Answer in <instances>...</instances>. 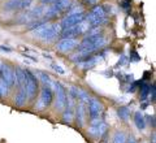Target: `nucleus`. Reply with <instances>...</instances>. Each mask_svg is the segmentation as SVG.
I'll list each match as a JSON object with an SVG mask.
<instances>
[{
    "instance_id": "f257e3e1",
    "label": "nucleus",
    "mask_w": 156,
    "mask_h": 143,
    "mask_svg": "<svg viewBox=\"0 0 156 143\" xmlns=\"http://www.w3.org/2000/svg\"><path fill=\"white\" fill-rule=\"evenodd\" d=\"M62 31V27L60 23H44V25L37 27L31 31L33 38H38L42 42H51L57 35H60Z\"/></svg>"
},
{
    "instance_id": "f03ea898",
    "label": "nucleus",
    "mask_w": 156,
    "mask_h": 143,
    "mask_svg": "<svg viewBox=\"0 0 156 143\" xmlns=\"http://www.w3.org/2000/svg\"><path fill=\"white\" fill-rule=\"evenodd\" d=\"M86 21L90 23V26H101L107 22V11L105 5H99L96 4L91 8V11L86 14Z\"/></svg>"
},
{
    "instance_id": "7ed1b4c3",
    "label": "nucleus",
    "mask_w": 156,
    "mask_h": 143,
    "mask_svg": "<svg viewBox=\"0 0 156 143\" xmlns=\"http://www.w3.org/2000/svg\"><path fill=\"white\" fill-rule=\"evenodd\" d=\"M25 88L27 92V99H35L39 91V78L29 69H25Z\"/></svg>"
},
{
    "instance_id": "20e7f679",
    "label": "nucleus",
    "mask_w": 156,
    "mask_h": 143,
    "mask_svg": "<svg viewBox=\"0 0 156 143\" xmlns=\"http://www.w3.org/2000/svg\"><path fill=\"white\" fill-rule=\"evenodd\" d=\"M52 87H53V92H55V96H56V104H55L56 109L64 111L68 104V91L65 86L61 82L55 81V82H52Z\"/></svg>"
},
{
    "instance_id": "39448f33",
    "label": "nucleus",
    "mask_w": 156,
    "mask_h": 143,
    "mask_svg": "<svg viewBox=\"0 0 156 143\" xmlns=\"http://www.w3.org/2000/svg\"><path fill=\"white\" fill-rule=\"evenodd\" d=\"M53 98H55V92L53 88L50 85H42L41 94H39V100L37 103V108L39 111H43L50 107L53 103Z\"/></svg>"
},
{
    "instance_id": "423d86ee",
    "label": "nucleus",
    "mask_w": 156,
    "mask_h": 143,
    "mask_svg": "<svg viewBox=\"0 0 156 143\" xmlns=\"http://www.w3.org/2000/svg\"><path fill=\"white\" fill-rule=\"evenodd\" d=\"M33 0H7L4 3V11L7 12H25L31 8Z\"/></svg>"
},
{
    "instance_id": "0eeeda50",
    "label": "nucleus",
    "mask_w": 156,
    "mask_h": 143,
    "mask_svg": "<svg viewBox=\"0 0 156 143\" xmlns=\"http://www.w3.org/2000/svg\"><path fill=\"white\" fill-rule=\"evenodd\" d=\"M80 43L76 38H61L56 44V51L60 53H69L72 51H74L76 48H78Z\"/></svg>"
},
{
    "instance_id": "6e6552de",
    "label": "nucleus",
    "mask_w": 156,
    "mask_h": 143,
    "mask_svg": "<svg viewBox=\"0 0 156 143\" xmlns=\"http://www.w3.org/2000/svg\"><path fill=\"white\" fill-rule=\"evenodd\" d=\"M86 18V13L82 12V13H76V14H66V16L62 18V21L60 22V25L62 27V30L64 29H68V27H73L78 25V23L83 22Z\"/></svg>"
},
{
    "instance_id": "1a4fd4ad",
    "label": "nucleus",
    "mask_w": 156,
    "mask_h": 143,
    "mask_svg": "<svg viewBox=\"0 0 156 143\" xmlns=\"http://www.w3.org/2000/svg\"><path fill=\"white\" fill-rule=\"evenodd\" d=\"M87 112H89L90 120L98 118L100 116V113L103 112V103L98 99V98H90L89 104H87Z\"/></svg>"
},
{
    "instance_id": "9d476101",
    "label": "nucleus",
    "mask_w": 156,
    "mask_h": 143,
    "mask_svg": "<svg viewBox=\"0 0 156 143\" xmlns=\"http://www.w3.org/2000/svg\"><path fill=\"white\" fill-rule=\"evenodd\" d=\"M105 131H107V125H105V122L100 121L99 117L90 120L89 133H90L92 137H101V135L105 134Z\"/></svg>"
},
{
    "instance_id": "9b49d317",
    "label": "nucleus",
    "mask_w": 156,
    "mask_h": 143,
    "mask_svg": "<svg viewBox=\"0 0 156 143\" xmlns=\"http://www.w3.org/2000/svg\"><path fill=\"white\" fill-rule=\"evenodd\" d=\"M0 74H2L3 80L7 82L9 88H12L16 85V80H14V69L8 65V64H0Z\"/></svg>"
},
{
    "instance_id": "f8f14e48",
    "label": "nucleus",
    "mask_w": 156,
    "mask_h": 143,
    "mask_svg": "<svg viewBox=\"0 0 156 143\" xmlns=\"http://www.w3.org/2000/svg\"><path fill=\"white\" fill-rule=\"evenodd\" d=\"M74 118H76V122L80 127H83L85 126V122H86V111H85V103L81 102L76 105V109H74Z\"/></svg>"
},
{
    "instance_id": "ddd939ff",
    "label": "nucleus",
    "mask_w": 156,
    "mask_h": 143,
    "mask_svg": "<svg viewBox=\"0 0 156 143\" xmlns=\"http://www.w3.org/2000/svg\"><path fill=\"white\" fill-rule=\"evenodd\" d=\"M29 102L27 99V92H26V88L25 87H20L18 91L14 96V104L17 107H23Z\"/></svg>"
},
{
    "instance_id": "4468645a",
    "label": "nucleus",
    "mask_w": 156,
    "mask_h": 143,
    "mask_svg": "<svg viewBox=\"0 0 156 143\" xmlns=\"http://www.w3.org/2000/svg\"><path fill=\"white\" fill-rule=\"evenodd\" d=\"M14 80H16V86L20 87H25V69H22L21 66L14 68Z\"/></svg>"
},
{
    "instance_id": "2eb2a0df",
    "label": "nucleus",
    "mask_w": 156,
    "mask_h": 143,
    "mask_svg": "<svg viewBox=\"0 0 156 143\" xmlns=\"http://www.w3.org/2000/svg\"><path fill=\"white\" fill-rule=\"evenodd\" d=\"M134 124L138 127L139 130H144L146 126H147V122H146V117L143 116V113L140 111H136L134 113Z\"/></svg>"
},
{
    "instance_id": "dca6fc26",
    "label": "nucleus",
    "mask_w": 156,
    "mask_h": 143,
    "mask_svg": "<svg viewBox=\"0 0 156 143\" xmlns=\"http://www.w3.org/2000/svg\"><path fill=\"white\" fill-rule=\"evenodd\" d=\"M150 92H151V85L150 83H146L142 82L139 85V98L140 100H146L147 98L150 96Z\"/></svg>"
},
{
    "instance_id": "f3484780",
    "label": "nucleus",
    "mask_w": 156,
    "mask_h": 143,
    "mask_svg": "<svg viewBox=\"0 0 156 143\" xmlns=\"http://www.w3.org/2000/svg\"><path fill=\"white\" fill-rule=\"evenodd\" d=\"M117 116H119L120 120L126 121L130 117V109L128 107H124V105L120 107V108H117Z\"/></svg>"
},
{
    "instance_id": "a211bd4d",
    "label": "nucleus",
    "mask_w": 156,
    "mask_h": 143,
    "mask_svg": "<svg viewBox=\"0 0 156 143\" xmlns=\"http://www.w3.org/2000/svg\"><path fill=\"white\" fill-rule=\"evenodd\" d=\"M9 90H11V88H9V86L7 85V82L3 80L2 74H0V99H3L4 96L8 95Z\"/></svg>"
},
{
    "instance_id": "6ab92c4d",
    "label": "nucleus",
    "mask_w": 156,
    "mask_h": 143,
    "mask_svg": "<svg viewBox=\"0 0 156 143\" xmlns=\"http://www.w3.org/2000/svg\"><path fill=\"white\" fill-rule=\"evenodd\" d=\"M126 135H125V133L122 131H117L116 134L113 135V143H126Z\"/></svg>"
},
{
    "instance_id": "aec40b11",
    "label": "nucleus",
    "mask_w": 156,
    "mask_h": 143,
    "mask_svg": "<svg viewBox=\"0 0 156 143\" xmlns=\"http://www.w3.org/2000/svg\"><path fill=\"white\" fill-rule=\"evenodd\" d=\"M39 82H42V85H50L52 86V81L48 74H46V73H42L39 72Z\"/></svg>"
},
{
    "instance_id": "412c9836",
    "label": "nucleus",
    "mask_w": 156,
    "mask_h": 143,
    "mask_svg": "<svg viewBox=\"0 0 156 143\" xmlns=\"http://www.w3.org/2000/svg\"><path fill=\"white\" fill-rule=\"evenodd\" d=\"M51 68H52L56 73H58V74H61V76H64V74H65V69L62 68L61 65H58V64L52 63V64H51Z\"/></svg>"
},
{
    "instance_id": "4be33fe9",
    "label": "nucleus",
    "mask_w": 156,
    "mask_h": 143,
    "mask_svg": "<svg viewBox=\"0 0 156 143\" xmlns=\"http://www.w3.org/2000/svg\"><path fill=\"white\" fill-rule=\"evenodd\" d=\"M150 96H151V100L156 102V83L151 86V92H150Z\"/></svg>"
},
{
    "instance_id": "5701e85b",
    "label": "nucleus",
    "mask_w": 156,
    "mask_h": 143,
    "mask_svg": "<svg viewBox=\"0 0 156 143\" xmlns=\"http://www.w3.org/2000/svg\"><path fill=\"white\" fill-rule=\"evenodd\" d=\"M126 61H128V57H126L125 55H122V56H121V60H119V64H120V65H125Z\"/></svg>"
},
{
    "instance_id": "b1692460",
    "label": "nucleus",
    "mask_w": 156,
    "mask_h": 143,
    "mask_svg": "<svg viewBox=\"0 0 156 143\" xmlns=\"http://www.w3.org/2000/svg\"><path fill=\"white\" fill-rule=\"evenodd\" d=\"M41 2L43 3V4H55V3H57V2H60V0H41Z\"/></svg>"
},
{
    "instance_id": "393cba45",
    "label": "nucleus",
    "mask_w": 156,
    "mask_h": 143,
    "mask_svg": "<svg viewBox=\"0 0 156 143\" xmlns=\"http://www.w3.org/2000/svg\"><path fill=\"white\" fill-rule=\"evenodd\" d=\"M0 50L4 51V52H12V48H9V47H5V46H0Z\"/></svg>"
},
{
    "instance_id": "a878e982",
    "label": "nucleus",
    "mask_w": 156,
    "mask_h": 143,
    "mask_svg": "<svg viewBox=\"0 0 156 143\" xmlns=\"http://www.w3.org/2000/svg\"><path fill=\"white\" fill-rule=\"evenodd\" d=\"M23 56L27 57V59H30V60H33V61H37V57H33V56H30V55H25V53H23Z\"/></svg>"
}]
</instances>
